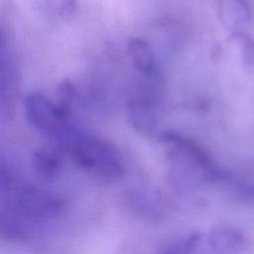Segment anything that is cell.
I'll list each match as a JSON object with an SVG mask.
<instances>
[{"label": "cell", "instance_id": "cell-3", "mask_svg": "<svg viewBox=\"0 0 254 254\" xmlns=\"http://www.w3.org/2000/svg\"><path fill=\"white\" fill-rule=\"evenodd\" d=\"M0 97L2 112H8L13 106L17 92L19 71L16 57L5 37L1 36L0 48Z\"/></svg>", "mask_w": 254, "mask_h": 254}, {"label": "cell", "instance_id": "cell-6", "mask_svg": "<svg viewBox=\"0 0 254 254\" xmlns=\"http://www.w3.org/2000/svg\"><path fill=\"white\" fill-rule=\"evenodd\" d=\"M208 242L212 250L216 253L233 254L239 252L244 247L245 238L238 229L222 226L210 232Z\"/></svg>", "mask_w": 254, "mask_h": 254}, {"label": "cell", "instance_id": "cell-7", "mask_svg": "<svg viewBox=\"0 0 254 254\" xmlns=\"http://www.w3.org/2000/svg\"><path fill=\"white\" fill-rule=\"evenodd\" d=\"M32 3L42 13L60 18L71 17L78 8L77 0H32Z\"/></svg>", "mask_w": 254, "mask_h": 254}, {"label": "cell", "instance_id": "cell-9", "mask_svg": "<svg viewBox=\"0 0 254 254\" xmlns=\"http://www.w3.org/2000/svg\"><path fill=\"white\" fill-rule=\"evenodd\" d=\"M199 240L197 232L189 233L164 246L159 254H190Z\"/></svg>", "mask_w": 254, "mask_h": 254}, {"label": "cell", "instance_id": "cell-1", "mask_svg": "<svg viewBox=\"0 0 254 254\" xmlns=\"http://www.w3.org/2000/svg\"><path fill=\"white\" fill-rule=\"evenodd\" d=\"M59 147L76 167L96 178L116 181L124 174V163L116 147L102 138L86 133L80 127Z\"/></svg>", "mask_w": 254, "mask_h": 254}, {"label": "cell", "instance_id": "cell-4", "mask_svg": "<svg viewBox=\"0 0 254 254\" xmlns=\"http://www.w3.org/2000/svg\"><path fill=\"white\" fill-rule=\"evenodd\" d=\"M155 86L149 85L145 87L144 92L135 96L130 100L128 105L129 120L133 127L141 132H152L157 124L155 111L156 92Z\"/></svg>", "mask_w": 254, "mask_h": 254}, {"label": "cell", "instance_id": "cell-5", "mask_svg": "<svg viewBox=\"0 0 254 254\" xmlns=\"http://www.w3.org/2000/svg\"><path fill=\"white\" fill-rule=\"evenodd\" d=\"M128 55L136 69L149 80L159 79V69L156 57L150 45L140 39H132L128 43Z\"/></svg>", "mask_w": 254, "mask_h": 254}, {"label": "cell", "instance_id": "cell-8", "mask_svg": "<svg viewBox=\"0 0 254 254\" xmlns=\"http://www.w3.org/2000/svg\"><path fill=\"white\" fill-rule=\"evenodd\" d=\"M34 165L39 175L49 179L54 177L60 170L61 158L52 149H42L34 155Z\"/></svg>", "mask_w": 254, "mask_h": 254}, {"label": "cell", "instance_id": "cell-2", "mask_svg": "<svg viewBox=\"0 0 254 254\" xmlns=\"http://www.w3.org/2000/svg\"><path fill=\"white\" fill-rule=\"evenodd\" d=\"M28 123L40 133L57 142L74 123L71 114L62 110L56 102L39 92L28 93L23 100Z\"/></svg>", "mask_w": 254, "mask_h": 254}, {"label": "cell", "instance_id": "cell-10", "mask_svg": "<svg viewBox=\"0 0 254 254\" xmlns=\"http://www.w3.org/2000/svg\"><path fill=\"white\" fill-rule=\"evenodd\" d=\"M234 191L241 200L254 203V183L240 184L235 188Z\"/></svg>", "mask_w": 254, "mask_h": 254}]
</instances>
